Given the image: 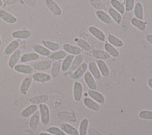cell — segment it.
Listing matches in <instances>:
<instances>
[{
	"label": "cell",
	"instance_id": "2e32d148",
	"mask_svg": "<svg viewBox=\"0 0 152 135\" xmlns=\"http://www.w3.org/2000/svg\"><path fill=\"white\" fill-rule=\"evenodd\" d=\"M14 69L16 72L22 74H32L34 73V69L32 68V66H29V65H26V64H17L14 67Z\"/></svg>",
	"mask_w": 152,
	"mask_h": 135
},
{
	"label": "cell",
	"instance_id": "1f68e13d",
	"mask_svg": "<svg viewBox=\"0 0 152 135\" xmlns=\"http://www.w3.org/2000/svg\"><path fill=\"white\" fill-rule=\"evenodd\" d=\"M92 55L94 58L100 60H108L110 57V56L106 52L105 50H92Z\"/></svg>",
	"mask_w": 152,
	"mask_h": 135
},
{
	"label": "cell",
	"instance_id": "52a82bcc",
	"mask_svg": "<svg viewBox=\"0 0 152 135\" xmlns=\"http://www.w3.org/2000/svg\"><path fill=\"white\" fill-rule=\"evenodd\" d=\"M32 79L34 80L36 83H47L50 82L52 79V76L50 74L46 73H42V72H37L32 76Z\"/></svg>",
	"mask_w": 152,
	"mask_h": 135
},
{
	"label": "cell",
	"instance_id": "d590c367",
	"mask_svg": "<svg viewBox=\"0 0 152 135\" xmlns=\"http://www.w3.org/2000/svg\"><path fill=\"white\" fill-rule=\"evenodd\" d=\"M75 41L77 43L78 47H80L82 50H85V51H91L92 48L90 44L86 41L85 40L82 39V38H78V39H75Z\"/></svg>",
	"mask_w": 152,
	"mask_h": 135
},
{
	"label": "cell",
	"instance_id": "603a6c76",
	"mask_svg": "<svg viewBox=\"0 0 152 135\" xmlns=\"http://www.w3.org/2000/svg\"><path fill=\"white\" fill-rule=\"evenodd\" d=\"M49 96L47 95H36L34 97H31L29 99L30 102L31 104L34 105H40V104H45L46 102H48Z\"/></svg>",
	"mask_w": 152,
	"mask_h": 135
},
{
	"label": "cell",
	"instance_id": "74e56055",
	"mask_svg": "<svg viewBox=\"0 0 152 135\" xmlns=\"http://www.w3.org/2000/svg\"><path fill=\"white\" fill-rule=\"evenodd\" d=\"M110 5L111 7L116 9L117 12H119L120 14H123L126 12L125 6L119 0H110Z\"/></svg>",
	"mask_w": 152,
	"mask_h": 135
},
{
	"label": "cell",
	"instance_id": "681fc988",
	"mask_svg": "<svg viewBox=\"0 0 152 135\" xmlns=\"http://www.w3.org/2000/svg\"><path fill=\"white\" fill-rule=\"evenodd\" d=\"M39 135H53V134H51L50 133H47V132H41V133H40V134Z\"/></svg>",
	"mask_w": 152,
	"mask_h": 135
},
{
	"label": "cell",
	"instance_id": "3957f363",
	"mask_svg": "<svg viewBox=\"0 0 152 135\" xmlns=\"http://www.w3.org/2000/svg\"><path fill=\"white\" fill-rule=\"evenodd\" d=\"M83 86L79 82H75L73 86V97L75 102H79L83 97Z\"/></svg>",
	"mask_w": 152,
	"mask_h": 135
},
{
	"label": "cell",
	"instance_id": "f1b7e54d",
	"mask_svg": "<svg viewBox=\"0 0 152 135\" xmlns=\"http://www.w3.org/2000/svg\"><path fill=\"white\" fill-rule=\"evenodd\" d=\"M40 111H36L34 114L31 116V119L29 121V125L32 130H37L38 125L40 123Z\"/></svg>",
	"mask_w": 152,
	"mask_h": 135
},
{
	"label": "cell",
	"instance_id": "f5cc1de1",
	"mask_svg": "<svg viewBox=\"0 0 152 135\" xmlns=\"http://www.w3.org/2000/svg\"><path fill=\"white\" fill-rule=\"evenodd\" d=\"M119 1H120V2H121V1H124V0H119Z\"/></svg>",
	"mask_w": 152,
	"mask_h": 135
},
{
	"label": "cell",
	"instance_id": "4dcf8cb0",
	"mask_svg": "<svg viewBox=\"0 0 152 135\" xmlns=\"http://www.w3.org/2000/svg\"><path fill=\"white\" fill-rule=\"evenodd\" d=\"M134 15H135V18L138 19L142 20L144 18V9L143 5L142 2H138L137 3L135 4L134 6Z\"/></svg>",
	"mask_w": 152,
	"mask_h": 135
},
{
	"label": "cell",
	"instance_id": "c3c4849f",
	"mask_svg": "<svg viewBox=\"0 0 152 135\" xmlns=\"http://www.w3.org/2000/svg\"><path fill=\"white\" fill-rule=\"evenodd\" d=\"M148 86L152 89V78L148 79Z\"/></svg>",
	"mask_w": 152,
	"mask_h": 135
},
{
	"label": "cell",
	"instance_id": "bcb514c9",
	"mask_svg": "<svg viewBox=\"0 0 152 135\" xmlns=\"http://www.w3.org/2000/svg\"><path fill=\"white\" fill-rule=\"evenodd\" d=\"M2 1L5 5H12V4H15L18 2L19 0H2Z\"/></svg>",
	"mask_w": 152,
	"mask_h": 135
},
{
	"label": "cell",
	"instance_id": "7c38bea8",
	"mask_svg": "<svg viewBox=\"0 0 152 135\" xmlns=\"http://www.w3.org/2000/svg\"><path fill=\"white\" fill-rule=\"evenodd\" d=\"M95 15H96L97 18H98L101 22L104 23V24H110L113 22V21L112 20L110 16L109 15V14L104 12V11L97 10L95 12Z\"/></svg>",
	"mask_w": 152,
	"mask_h": 135
},
{
	"label": "cell",
	"instance_id": "f35d334b",
	"mask_svg": "<svg viewBox=\"0 0 152 135\" xmlns=\"http://www.w3.org/2000/svg\"><path fill=\"white\" fill-rule=\"evenodd\" d=\"M43 46L46 47V48L48 49L50 51H57V50H59V44L56 42H53V41H44L43 42Z\"/></svg>",
	"mask_w": 152,
	"mask_h": 135
},
{
	"label": "cell",
	"instance_id": "d6a6232c",
	"mask_svg": "<svg viewBox=\"0 0 152 135\" xmlns=\"http://www.w3.org/2000/svg\"><path fill=\"white\" fill-rule=\"evenodd\" d=\"M131 24L132 25H133L135 28L141 31H145L146 30V27H147L146 23L143 20H140L136 18H132L131 19Z\"/></svg>",
	"mask_w": 152,
	"mask_h": 135
},
{
	"label": "cell",
	"instance_id": "5b68a950",
	"mask_svg": "<svg viewBox=\"0 0 152 135\" xmlns=\"http://www.w3.org/2000/svg\"><path fill=\"white\" fill-rule=\"evenodd\" d=\"M0 19H2L3 21L11 24H15L18 21L17 18L15 16L8 12L7 11L4 10V9H0Z\"/></svg>",
	"mask_w": 152,
	"mask_h": 135
},
{
	"label": "cell",
	"instance_id": "ba28073f",
	"mask_svg": "<svg viewBox=\"0 0 152 135\" xmlns=\"http://www.w3.org/2000/svg\"><path fill=\"white\" fill-rule=\"evenodd\" d=\"M62 49L66 53L73 56L79 55V54H81V53H82V50L80 47H78V46L70 44H64L62 45Z\"/></svg>",
	"mask_w": 152,
	"mask_h": 135
},
{
	"label": "cell",
	"instance_id": "9c48e42d",
	"mask_svg": "<svg viewBox=\"0 0 152 135\" xmlns=\"http://www.w3.org/2000/svg\"><path fill=\"white\" fill-rule=\"evenodd\" d=\"M12 38L15 39H20V40H26L31 38V31L29 30H17L12 33Z\"/></svg>",
	"mask_w": 152,
	"mask_h": 135
},
{
	"label": "cell",
	"instance_id": "f907efd6",
	"mask_svg": "<svg viewBox=\"0 0 152 135\" xmlns=\"http://www.w3.org/2000/svg\"><path fill=\"white\" fill-rule=\"evenodd\" d=\"M4 5V2L2 0H0V7H2Z\"/></svg>",
	"mask_w": 152,
	"mask_h": 135
},
{
	"label": "cell",
	"instance_id": "ab89813d",
	"mask_svg": "<svg viewBox=\"0 0 152 135\" xmlns=\"http://www.w3.org/2000/svg\"><path fill=\"white\" fill-rule=\"evenodd\" d=\"M88 126H89V121L87 118H84L80 123L79 129H78L79 135H87Z\"/></svg>",
	"mask_w": 152,
	"mask_h": 135
},
{
	"label": "cell",
	"instance_id": "f6af8a7d",
	"mask_svg": "<svg viewBox=\"0 0 152 135\" xmlns=\"http://www.w3.org/2000/svg\"><path fill=\"white\" fill-rule=\"evenodd\" d=\"M24 2L31 7H34L36 5V0H24Z\"/></svg>",
	"mask_w": 152,
	"mask_h": 135
},
{
	"label": "cell",
	"instance_id": "8fae6325",
	"mask_svg": "<svg viewBox=\"0 0 152 135\" xmlns=\"http://www.w3.org/2000/svg\"><path fill=\"white\" fill-rule=\"evenodd\" d=\"M88 69V64H87L86 63H83L79 67L77 68V69L73 72V73L72 74V78L73 80H78V79H80L85 75V73H86Z\"/></svg>",
	"mask_w": 152,
	"mask_h": 135
},
{
	"label": "cell",
	"instance_id": "44dd1931",
	"mask_svg": "<svg viewBox=\"0 0 152 135\" xmlns=\"http://www.w3.org/2000/svg\"><path fill=\"white\" fill-rule=\"evenodd\" d=\"M38 107L37 105H31L28 106L27 108L23 110L21 112V116L23 117V118H28L30 116H32L34 114L36 111H37Z\"/></svg>",
	"mask_w": 152,
	"mask_h": 135
},
{
	"label": "cell",
	"instance_id": "ee69618b",
	"mask_svg": "<svg viewBox=\"0 0 152 135\" xmlns=\"http://www.w3.org/2000/svg\"><path fill=\"white\" fill-rule=\"evenodd\" d=\"M135 6V0H126L125 9L126 12H132Z\"/></svg>",
	"mask_w": 152,
	"mask_h": 135
},
{
	"label": "cell",
	"instance_id": "7dc6e473",
	"mask_svg": "<svg viewBox=\"0 0 152 135\" xmlns=\"http://www.w3.org/2000/svg\"><path fill=\"white\" fill-rule=\"evenodd\" d=\"M146 39H147L148 41L149 42V44L152 45V34H148V35H147Z\"/></svg>",
	"mask_w": 152,
	"mask_h": 135
},
{
	"label": "cell",
	"instance_id": "4316f807",
	"mask_svg": "<svg viewBox=\"0 0 152 135\" xmlns=\"http://www.w3.org/2000/svg\"><path fill=\"white\" fill-rule=\"evenodd\" d=\"M60 128L66 134L69 135H79L78 130H77L72 125H69L67 123H63L61 125Z\"/></svg>",
	"mask_w": 152,
	"mask_h": 135
},
{
	"label": "cell",
	"instance_id": "83f0119b",
	"mask_svg": "<svg viewBox=\"0 0 152 135\" xmlns=\"http://www.w3.org/2000/svg\"><path fill=\"white\" fill-rule=\"evenodd\" d=\"M104 50L110 57H114V58H117L119 57V52L118 51V50H116V47H113L108 42H106L104 44Z\"/></svg>",
	"mask_w": 152,
	"mask_h": 135
},
{
	"label": "cell",
	"instance_id": "30bf717a",
	"mask_svg": "<svg viewBox=\"0 0 152 135\" xmlns=\"http://www.w3.org/2000/svg\"><path fill=\"white\" fill-rule=\"evenodd\" d=\"M88 95H89V97L91 99L94 100L98 104L103 105L105 102V97L104 96V95L100 93V92H98V91H97V90L90 89L88 92Z\"/></svg>",
	"mask_w": 152,
	"mask_h": 135
},
{
	"label": "cell",
	"instance_id": "cb8c5ba5",
	"mask_svg": "<svg viewBox=\"0 0 152 135\" xmlns=\"http://www.w3.org/2000/svg\"><path fill=\"white\" fill-rule=\"evenodd\" d=\"M107 41H108V43L110 44L111 45H113V46L115 47H123V45H124L123 41L120 39V38L115 36V35H112V34L108 35Z\"/></svg>",
	"mask_w": 152,
	"mask_h": 135
},
{
	"label": "cell",
	"instance_id": "b9f144b4",
	"mask_svg": "<svg viewBox=\"0 0 152 135\" xmlns=\"http://www.w3.org/2000/svg\"><path fill=\"white\" fill-rule=\"evenodd\" d=\"M138 116L144 120H152V111L149 110H142L139 112Z\"/></svg>",
	"mask_w": 152,
	"mask_h": 135
},
{
	"label": "cell",
	"instance_id": "ffe728a7",
	"mask_svg": "<svg viewBox=\"0 0 152 135\" xmlns=\"http://www.w3.org/2000/svg\"><path fill=\"white\" fill-rule=\"evenodd\" d=\"M83 103L88 108L91 109V111H98L100 110V105L97 102H95L92 99L89 98H85L83 99Z\"/></svg>",
	"mask_w": 152,
	"mask_h": 135
},
{
	"label": "cell",
	"instance_id": "816d5d0a",
	"mask_svg": "<svg viewBox=\"0 0 152 135\" xmlns=\"http://www.w3.org/2000/svg\"><path fill=\"white\" fill-rule=\"evenodd\" d=\"M2 45V38H1V37H0V46Z\"/></svg>",
	"mask_w": 152,
	"mask_h": 135
},
{
	"label": "cell",
	"instance_id": "7a4b0ae2",
	"mask_svg": "<svg viewBox=\"0 0 152 135\" xmlns=\"http://www.w3.org/2000/svg\"><path fill=\"white\" fill-rule=\"evenodd\" d=\"M45 5L47 9L50 11L51 13L56 16H60L62 11L59 6L54 0H45Z\"/></svg>",
	"mask_w": 152,
	"mask_h": 135
},
{
	"label": "cell",
	"instance_id": "9a60e30c",
	"mask_svg": "<svg viewBox=\"0 0 152 135\" xmlns=\"http://www.w3.org/2000/svg\"><path fill=\"white\" fill-rule=\"evenodd\" d=\"M21 52L20 50H16L12 54H11V57L8 62V65L11 69H14L15 66L17 65L19 59H21Z\"/></svg>",
	"mask_w": 152,
	"mask_h": 135
},
{
	"label": "cell",
	"instance_id": "db71d44e",
	"mask_svg": "<svg viewBox=\"0 0 152 135\" xmlns=\"http://www.w3.org/2000/svg\"><path fill=\"white\" fill-rule=\"evenodd\" d=\"M151 135H152V134H151Z\"/></svg>",
	"mask_w": 152,
	"mask_h": 135
},
{
	"label": "cell",
	"instance_id": "f546056e",
	"mask_svg": "<svg viewBox=\"0 0 152 135\" xmlns=\"http://www.w3.org/2000/svg\"><path fill=\"white\" fill-rule=\"evenodd\" d=\"M97 66H98L100 73H101V76H104V77L109 76L110 69L109 67H108V66L107 65V63H106L104 60H99L97 62Z\"/></svg>",
	"mask_w": 152,
	"mask_h": 135
},
{
	"label": "cell",
	"instance_id": "836d02e7",
	"mask_svg": "<svg viewBox=\"0 0 152 135\" xmlns=\"http://www.w3.org/2000/svg\"><path fill=\"white\" fill-rule=\"evenodd\" d=\"M66 56H67V53L64 50H57L55 52L51 53V54L49 56V58L50 60H60L64 59Z\"/></svg>",
	"mask_w": 152,
	"mask_h": 135
},
{
	"label": "cell",
	"instance_id": "5bb4252c",
	"mask_svg": "<svg viewBox=\"0 0 152 135\" xmlns=\"http://www.w3.org/2000/svg\"><path fill=\"white\" fill-rule=\"evenodd\" d=\"M33 79L31 76H28L26 78H24V80L21 82V86H20V92L21 95H27L28 94V90L31 88V86L32 84Z\"/></svg>",
	"mask_w": 152,
	"mask_h": 135
},
{
	"label": "cell",
	"instance_id": "60d3db41",
	"mask_svg": "<svg viewBox=\"0 0 152 135\" xmlns=\"http://www.w3.org/2000/svg\"><path fill=\"white\" fill-rule=\"evenodd\" d=\"M47 132L53 135H66V133L61 128L53 126L47 129Z\"/></svg>",
	"mask_w": 152,
	"mask_h": 135
},
{
	"label": "cell",
	"instance_id": "277c9868",
	"mask_svg": "<svg viewBox=\"0 0 152 135\" xmlns=\"http://www.w3.org/2000/svg\"><path fill=\"white\" fill-rule=\"evenodd\" d=\"M52 64L53 62L51 60H43L34 63L31 65V66L34 70L41 72L50 69L52 66Z\"/></svg>",
	"mask_w": 152,
	"mask_h": 135
},
{
	"label": "cell",
	"instance_id": "ac0fdd59",
	"mask_svg": "<svg viewBox=\"0 0 152 135\" xmlns=\"http://www.w3.org/2000/svg\"><path fill=\"white\" fill-rule=\"evenodd\" d=\"M88 69L91 74L94 76V78L96 80H99L101 79V73H100L99 68L97 63L95 62H90L88 64Z\"/></svg>",
	"mask_w": 152,
	"mask_h": 135
},
{
	"label": "cell",
	"instance_id": "d4e9b609",
	"mask_svg": "<svg viewBox=\"0 0 152 135\" xmlns=\"http://www.w3.org/2000/svg\"><path fill=\"white\" fill-rule=\"evenodd\" d=\"M39 58H40V55L37 53H27V54H24L21 57V62H32V61L37 60H39Z\"/></svg>",
	"mask_w": 152,
	"mask_h": 135
},
{
	"label": "cell",
	"instance_id": "7402d4cb",
	"mask_svg": "<svg viewBox=\"0 0 152 135\" xmlns=\"http://www.w3.org/2000/svg\"><path fill=\"white\" fill-rule=\"evenodd\" d=\"M33 50H34V52L39 54L40 56H43V57H49V56L51 54V51L49 50L48 49L46 48L44 46H42L40 44H34L33 46Z\"/></svg>",
	"mask_w": 152,
	"mask_h": 135
},
{
	"label": "cell",
	"instance_id": "8992f818",
	"mask_svg": "<svg viewBox=\"0 0 152 135\" xmlns=\"http://www.w3.org/2000/svg\"><path fill=\"white\" fill-rule=\"evenodd\" d=\"M88 31L89 33L94 37L96 39L99 40L100 41L104 42L106 40V35L100 29L95 26H90L88 28Z\"/></svg>",
	"mask_w": 152,
	"mask_h": 135
},
{
	"label": "cell",
	"instance_id": "d6986e66",
	"mask_svg": "<svg viewBox=\"0 0 152 135\" xmlns=\"http://www.w3.org/2000/svg\"><path fill=\"white\" fill-rule=\"evenodd\" d=\"M108 14L110 16V18H112L113 21L117 24H120L122 22V20H123V18H122V15L119 13V12L114 9L113 7H110L108 9Z\"/></svg>",
	"mask_w": 152,
	"mask_h": 135
},
{
	"label": "cell",
	"instance_id": "4fadbf2b",
	"mask_svg": "<svg viewBox=\"0 0 152 135\" xmlns=\"http://www.w3.org/2000/svg\"><path fill=\"white\" fill-rule=\"evenodd\" d=\"M84 80H85V83H86L87 86L91 90L97 89V83L95 81V79L94 76L91 74L89 71H87L84 75Z\"/></svg>",
	"mask_w": 152,
	"mask_h": 135
},
{
	"label": "cell",
	"instance_id": "e0dca14e",
	"mask_svg": "<svg viewBox=\"0 0 152 135\" xmlns=\"http://www.w3.org/2000/svg\"><path fill=\"white\" fill-rule=\"evenodd\" d=\"M20 46V42L18 40H14L11 41L9 44L6 46V47L4 50V54L6 56H9L11 54H12L16 50H18Z\"/></svg>",
	"mask_w": 152,
	"mask_h": 135
},
{
	"label": "cell",
	"instance_id": "484cf974",
	"mask_svg": "<svg viewBox=\"0 0 152 135\" xmlns=\"http://www.w3.org/2000/svg\"><path fill=\"white\" fill-rule=\"evenodd\" d=\"M73 59H74V56L71 55V54L67 55L63 59V61L61 63V70L62 72H66L70 69Z\"/></svg>",
	"mask_w": 152,
	"mask_h": 135
},
{
	"label": "cell",
	"instance_id": "6da1fadb",
	"mask_svg": "<svg viewBox=\"0 0 152 135\" xmlns=\"http://www.w3.org/2000/svg\"><path fill=\"white\" fill-rule=\"evenodd\" d=\"M39 109L42 124L43 125H49L50 121V112L49 107L46 104H40L39 105Z\"/></svg>",
	"mask_w": 152,
	"mask_h": 135
},
{
	"label": "cell",
	"instance_id": "e575fe53",
	"mask_svg": "<svg viewBox=\"0 0 152 135\" xmlns=\"http://www.w3.org/2000/svg\"><path fill=\"white\" fill-rule=\"evenodd\" d=\"M61 63L59 60L54 61L51 66V76L53 78H57L61 71Z\"/></svg>",
	"mask_w": 152,
	"mask_h": 135
},
{
	"label": "cell",
	"instance_id": "7bdbcfd3",
	"mask_svg": "<svg viewBox=\"0 0 152 135\" xmlns=\"http://www.w3.org/2000/svg\"><path fill=\"white\" fill-rule=\"evenodd\" d=\"M90 2L92 6L95 9H97V10H102V9L104 8V4L100 0H90Z\"/></svg>",
	"mask_w": 152,
	"mask_h": 135
},
{
	"label": "cell",
	"instance_id": "8d00e7d4",
	"mask_svg": "<svg viewBox=\"0 0 152 135\" xmlns=\"http://www.w3.org/2000/svg\"><path fill=\"white\" fill-rule=\"evenodd\" d=\"M84 61V58L83 56L81 55V54H79V55H77L75 57H74V59H73L71 67H70V70L71 71L74 72L77 68L81 66V64L83 63Z\"/></svg>",
	"mask_w": 152,
	"mask_h": 135
}]
</instances>
